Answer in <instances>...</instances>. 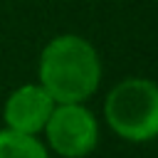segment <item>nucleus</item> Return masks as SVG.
Instances as JSON below:
<instances>
[{
  "instance_id": "39448f33",
  "label": "nucleus",
  "mask_w": 158,
  "mask_h": 158,
  "mask_svg": "<svg viewBox=\"0 0 158 158\" xmlns=\"http://www.w3.org/2000/svg\"><path fill=\"white\" fill-rule=\"evenodd\" d=\"M0 158H49V156L37 136L5 126L0 131Z\"/></svg>"
},
{
  "instance_id": "7ed1b4c3",
  "label": "nucleus",
  "mask_w": 158,
  "mask_h": 158,
  "mask_svg": "<svg viewBox=\"0 0 158 158\" xmlns=\"http://www.w3.org/2000/svg\"><path fill=\"white\" fill-rule=\"evenodd\" d=\"M42 133L62 158H84L99 146V121L84 101L54 104Z\"/></svg>"
},
{
  "instance_id": "20e7f679",
  "label": "nucleus",
  "mask_w": 158,
  "mask_h": 158,
  "mask_svg": "<svg viewBox=\"0 0 158 158\" xmlns=\"http://www.w3.org/2000/svg\"><path fill=\"white\" fill-rule=\"evenodd\" d=\"M54 104L57 101L49 96V91L40 81L37 84H22L5 99V106H2L5 126L22 131V133L40 136Z\"/></svg>"
},
{
  "instance_id": "f03ea898",
  "label": "nucleus",
  "mask_w": 158,
  "mask_h": 158,
  "mask_svg": "<svg viewBox=\"0 0 158 158\" xmlns=\"http://www.w3.org/2000/svg\"><path fill=\"white\" fill-rule=\"evenodd\" d=\"M104 116L123 141L146 143L158 138V84L143 77L118 81L104 101Z\"/></svg>"
},
{
  "instance_id": "f257e3e1",
  "label": "nucleus",
  "mask_w": 158,
  "mask_h": 158,
  "mask_svg": "<svg viewBox=\"0 0 158 158\" xmlns=\"http://www.w3.org/2000/svg\"><path fill=\"white\" fill-rule=\"evenodd\" d=\"M40 84L57 104L86 101L101 81V59L94 44L79 35L49 40L37 64Z\"/></svg>"
}]
</instances>
